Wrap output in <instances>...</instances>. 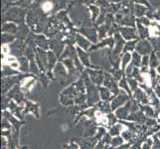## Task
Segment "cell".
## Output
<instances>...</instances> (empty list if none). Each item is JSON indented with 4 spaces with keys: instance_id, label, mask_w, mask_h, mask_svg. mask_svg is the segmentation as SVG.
I'll return each instance as SVG.
<instances>
[{
    "instance_id": "obj_1",
    "label": "cell",
    "mask_w": 160,
    "mask_h": 149,
    "mask_svg": "<svg viewBox=\"0 0 160 149\" xmlns=\"http://www.w3.org/2000/svg\"><path fill=\"white\" fill-rule=\"evenodd\" d=\"M85 85L87 90V105H94V103L99 102V93L97 88L94 84L90 82L87 76H85Z\"/></svg>"
},
{
    "instance_id": "obj_2",
    "label": "cell",
    "mask_w": 160,
    "mask_h": 149,
    "mask_svg": "<svg viewBox=\"0 0 160 149\" xmlns=\"http://www.w3.org/2000/svg\"><path fill=\"white\" fill-rule=\"evenodd\" d=\"M77 95H78V92L76 90V87L72 85V87L63 90V93H61V97H60V100H61L62 105H71L74 103V100Z\"/></svg>"
},
{
    "instance_id": "obj_3",
    "label": "cell",
    "mask_w": 160,
    "mask_h": 149,
    "mask_svg": "<svg viewBox=\"0 0 160 149\" xmlns=\"http://www.w3.org/2000/svg\"><path fill=\"white\" fill-rule=\"evenodd\" d=\"M130 95H127V93L121 92L116 97L112 100L111 102V110H116L119 107H121V105H124L125 102H127V100H129Z\"/></svg>"
},
{
    "instance_id": "obj_4",
    "label": "cell",
    "mask_w": 160,
    "mask_h": 149,
    "mask_svg": "<svg viewBox=\"0 0 160 149\" xmlns=\"http://www.w3.org/2000/svg\"><path fill=\"white\" fill-rule=\"evenodd\" d=\"M131 107H132V100H128L123 107H119L118 109H116V115L117 118L119 119H127L128 115L131 113Z\"/></svg>"
},
{
    "instance_id": "obj_5",
    "label": "cell",
    "mask_w": 160,
    "mask_h": 149,
    "mask_svg": "<svg viewBox=\"0 0 160 149\" xmlns=\"http://www.w3.org/2000/svg\"><path fill=\"white\" fill-rule=\"evenodd\" d=\"M77 142L79 143L81 149H94L96 148V142L97 139L94 137L92 138H78Z\"/></svg>"
},
{
    "instance_id": "obj_6",
    "label": "cell",
    "mask_w": 160,
    "mask_h": 149,
    "mask_svg": "<svg viewBox=\"0 0 160 149\" xmlns=\"http://www.w3.org/2000/svg\"><path fill=\"white\" fill-rule=\"evenodd\" d=\"M104 85H106V88H107L111 92L113 93V95H118L119 92H118V88H117V85L116 84V82H114L113 78L111 77V76L109 75H106L104 76Z\"/></svg>"
},
{
    "instance_id": "obj_7",
    "label": "cell",
    "mask_w": 160,
    "mask_h": 149,
    "mask_svg": "<svg viewBox=\"0 0 160 149\" xmlns=\"http://www.w3.org/2000/svg\"><path fill=\"white\" fill-rule=\"evenodd\" d=\"M128 120L131 121H135V122H139V123H145V121L147 118L144 115L143 112H132L128 115L127 117Z\"/></svg>"
},
{
    "instance_id": "obj_8",
    "label": "cell",
    "mask_w": 160,
    "mask_h": 149,
    "mask_svg": "<svg viewBox=\"0 0 160 149\" xmlns=\"http://www.w3.org/2000/svg\"><path fill=\"white\" fill-rule=\"evenodd\" d=\"M134 98L137 100L138 102H141L143 105H146V103L149 102V98L146 95V93H144L141 89H137L133 93Z\"/></svg>"
},
{
    "instance_id": "obj_9",
    "label": "cell",
    "mask_w": 160,
    "mask_h": 149,
    "mask_svg": "<svg viewBox=\"0 0 160 149\" xmlns=\"http://www.w3.org/2000/svg\"><path fill=\"white\" fill-rule=\"evenodd\" d=\"M8 97L10 98H13V100H16L17 102H21L22 100H23V93L20 92L19 88L18 87H15L13 88L8 93Z\"/></svg>"
},
{
    "instance_id": "obj_10",
    "label": "cell",
    "mask_w": 160,
    "mask_h": 149,
    "mask_svg": "<svg viewBox=\"0 0 160 149\" xmlns=\"http://www.w3.org/2000/svg\"><path fill=\"white\" fill-rule=\"evenodd\" d=\"M136 50L139 54H143V55H147L148 53L151 52V46L148 42L146 41H142L137 45Z\"/></svg>"
},
{
    "instance_id": "obj_11",
    "label": "cell",
    "mask_w": 160,
    "mask_h": 149,
    "mask_svg": "<svg viewBox=\"0 0 160 149\" xmlns=\"http://www.w3.org/2000/svg\"><path fill=\"white\" fill-rule=\"evenodd\" d=\"M17 81H18V79H15V78H5L2 81V92L6 93Z\"/></svg>"
},
{
    "instance_id": "obj_12",
    "label": "cell",
    "mask_w": 160,
    "mask_h": 149,
    "mask_svg": "<svg viewBox=\"0 0 160 149\" xmlns=\"http://www.w3.org/2000/svg\"><path fill=\"white\" fill-rule=\"evenodd\" d=\"M90 75H91L92 81L96 85H101L104 81V76H102L101 72H97V71H90Z\"/></svg>"
},
{
    "instance_id": "obj_13",
    "label": "cell",
    "mask_w": 160,
    "mask_h": 149,
    "mask_svg": "<svg viewBox=\"0 0 160 149\" xmlns=\"http://www.w3.org/2000/svg\"><path fill=\"white\" fill-rule=\"evenodd\" d=\"M97 109H99L101 112L104 113V114H109V113H111V105H109V102H97Z\"/></svg>"
},
{
    "instance_id": "obj_14",
    "label": "cell",
    "mask_w": 160,
    "mask_h": 149,
    "mask_svg": "<svg viewBox=\"0 0 160 149\" xmlns=\"http://www.w3.org/2000/svg\"><path fill=\"white\" fill-rule=\"evenodd\" d=\"M99 95L104 102H109L112 98V93L107 88H99Z\"/></svg>"
},
{
    "instance_id": "obj_15",
    "label": "cell",
    "mask_w": 160,
    "mask_h": 149,
    "mask_svg": "<svg viewBox=\"0 0 160 149\" xmlns=\"http://www.w3.org/2000/svg\"><path fill=\"white\" fill-rule=\"evenodd\" d=\"M141 109L147 117L151 118L155 115V109H154V107H151L150 105H143V107H141Z\"/></svg>"
},
{
    "instance_id": "obj_16",
    "label": "cell",
    "mask_w": 160,
    "mask_h": 149,
    "mask_svg": "<svg viewBox=\"0 0 160 149\" xmlns=\"http://www.w3.org/2000/svg\"><path fill=\"white\" fill-rule=\"evenodd\" d=\"M78 53H79V57H80V59L82 60V64L85 66H87V67H90V60H89L87 54H86L84 51H82L81 49H78Z\"/></svg>"
},
{
    "instance_id": "obj_17",
    "label": "cell",
    "mask_w": 160,
    "mask_h": 149,
    "mask_svg": "<svg viewBox=\"0 0 160 149\" xmlns=\"http://www.w3.org/2000/svg\"><path fill=\"white\" fill-rule=\"evenodd\" d=\"M122 129V125L121 124H116L111 127V130H109V134L111 136H118L119 133Z\"/></svg>"
},
{
    "instance_id": "obj_18",
    "label": "cell",
    "mask_w": 160,
    "mask_h": 149,
    "mask_svg": "<svg viewBox=\"0 0 160 149\" xmlns=\"http://www.w3.org/2000/svg\"><path fill=\"white\" fill-rule=\"evenodd\" d=\"M55 74L58 76H62V77H66L67 76V72L66 69L64 68V66L62 64H58L55 68Z\"/></svg>"
},
{
    "instance_id": "obj_19",
    "label": "cell",
    "mask_w": 160,
    "mask_h": 149,
    "mask_svg": "<svg viewBox=\"0 0 160 149\" xmlns=\"http://www.w3.org/2000/svg\"><path fill=\"white\" fill-rule=\"evenodd\" d=\"M123 138L121 136H114L111 141V144L112 147H117V146H121L123 144Z\"/></svg>"
},
{
    "instance_id": "obj_20",
    "label": "cell",
    "mask_w": 160,
    "mask_h": 149,
    "mask_svg": "<svg viewBox=\"0 0 160 149\" xmlns=\"http://www.w3.org/2000/svg\"><path fill=\"white\" fill-rule=\"evenodd\" d=\"M27 107H26V109L27 110H25V112H33L36 114V117H38V107H37L36 105H34V103H32V102H27Z\"/></svg>"
},
{
    "instance_id": "obj_21",
    "label": "cell",
    "mask_w": 160,
    "mask_h": 149,
    "mask_svg": "<svg viewBox=\"0 0 160 149\" xmlns=\"http://www.w3.org/2000/svg\"><path fill=\"white\" fill-rule=\"evenodd\" d=\"M119 87H121L122 90H125V92L127 93V95H130L131 90H130V88H129V85H127V81L125 79H121V82H119Z\"/></svg>"
},
{
    "instance_id": "obj_22",
    "label": "cell",
    "mask_w": 160,
    "mask_h": 149,
    "mask_svg": "<svg viewBox=\"0 0 160 149\" xmlns=\"http://www.w3.org/2000/svg\"><path fill=\"white\" fill-rule=\"evenodd\" d=\"M127 83H128L129 85V88H130L131 90H133V92H135V90L138 89V84H137V81L135 79H132V78H128V80H127Z\"/></svg>"
},
{
    "instance_id": "obj_23",
    "label": "cell",
    "mask_w": 160,
    "mask_h": 149,
    "mask_svg": "<svg viewBox=\"0 0 160 149\" xmlns=\"http://www.w3.org/2000/svg\"><path fill=\"white\" fill-rule=\"evenodd\" d=\"M141 59H140V56H139V54H137V53H134L133 56H132V65L134 66V67H138V66L141 65Z\"/></svg>"
},
{
    "instance_id": "obj_24",
    "label": "cell",
    "mask_w": 160,
    "mask_h": 149,
    "mask_svg": "<svg viewBox=\"0 0 160 149\" xmlns=\"http://www.w3.org/2000/svg\"><path fill=\"white\" fill-rule=\"evenodd\" d=\"M121 137L123 138L124 140H127V141H129V140H131V138L134 136V132H132L131 130H124L123 132L121 133Z\"/></svg>"
},
{
    "instance_id": "obj_25",
    "label": "cell",
    "mask_w": 160,
    "mask_h": 149,
    "mask_svg": "<svg viewBox=\"0 0 160 149\" xmlns=\"http://www.w3.org/2000/svg\"><path fill=\"white\" fill-rule=\"evenodd\" d=\"M78 44L82 48V49H87L90 46V43L87 42L85 38H82L81 36H78Z\"/></svg>"
},
{
    "instance_id": "obj_26",
    "label": "cell",
    "mask_w": 160,
    "mask_h": 149,
    "mask_svg": "<svg viewBox=\"0 0 160 149\" xmlns=\"http://www.w3.org/2000/svg\"><path fill=\"white\" fill-rule=\"evenodd\" d=\"M128 29H122V33H123V36L125 39H132V38H135V34H134L133 30L130 31H127Z\"/></svg>"
},
{
    "instance_id": "obj_27",
    "label": "cell",
    "mask_w": 160,
    "mask_h": 149,
    "mask_svg": "<svg viewBox=\"0 0 160 149\" xmlns=\"http://www.w3.org/2000/svg\"><path fill=\"white\" fill-rule=\"evenodd\" d=\"M107 121H109V126L116 125V115L112 114V113H109V114H107Z\"/></svg>"
},
{
    "instance_id": "obj_28",
    "label": "cell",
    "mask_w": 160,
    "mask_h": 149,
    "mask_svg": "<svg viewBox=\"0 0 160 149\" xmlns=\"http://www.w3.org/2000/svg\"><path fill=\"white\" fill-rule=\"evenodd\" d=\"M20 65H21L20 69L23 71V72H28V70H29V68H28V62H27L26 59H24V58L20 59Z\"/></svg>"
},
{
    "instance_id": "obj_29",
    "label": "cell",
    "mask_w": 160,
    "mask_h": 149,
    "mask_svg": "<svg viewBox=\"0 0 160 149\" xmlns=\"http://www.w3.org/2000/svg\"><path fill=\"white\" fill-rule=\"evenodd\" d=\"M130 59H131L130 54H128V53H126V54L123 56V58H122V63H121V67H122V69H124V68L126 67V65L129 63V61H130Z\"/></svg>"
},
{
    "instance_id": "obj_30",
    "label": "cell",
    "mask_w": 160,
    "mask_h": 149,
    "mask_svg": "<svg viewBox=\"0 0 160 149\" xmlns=\"http://www.w3.org/2000/svg\"><path fill=\"white\" fill-rule=\"evenodd\" d=\"M85 100H86V95H85V93H78V95L75 98V102L78 103V105L84 103Z\"/></svg>"
},
{
    "instance_id": "obj_31",
    "label": "cell",
    "mask_w": 160,
    "mask_h": 149,
    "mask_svg": "<svg viewBox=\"0 0 160 149\" xmlns=\"http://www.w3.org/2000/svg\"><path fill=\"white\" fill-rule=\"evenodd\" d=\"M154 144V141H152L151 138H148L145 142L144 143H142V145H141V149H151L152 147V145Z\"/></svg>"
},
{
    "instance_id": "obj_32",
    "label": "cell",
    "mask_w": 160,
    "mask_h": 149,
    "mask_svg": "<svg viewBox=\"0 0 160 149\" xmlns=\"http://www.w3.org/2000/svg\"><path fill=\"white\" fill-rule=\"evenodd\" d=\"M35 82H36V80H35V79H29V80H27L26 83L24 84V87L23 88H24L25 90H29L30 88H31L32 85L35 84Z\"/></svg>"
},
{
    "instance_id": "obj_33",
    "label": "cell",
    "mask_w": 160,
    "mask_h": 149,
    "mask_svg": "<svg viewBox=\"0 0 160 149\" xmlns=\"http://www.w3.org/2000/svg\"><path fill=\"white\" fill-rule=\"evenodd\" d=\"M150 66L151 68H154V67H157L158 66V61H157V58L154 56L153 54L151 55V58H150Z\"/></svg>"
},
{
    "instance_id": "obj_34",
    "label": "cell",
    "mask_w": 160,
    "mask_h": 149,
    "mask_svg": "<svg viewBox=\"0 0 160 149\" xmlns=\"http://www.w3.org/2000/svg\"><path fill=\"white\" fill-rule=\"evenodd\" d=\"M64 64L70 71L74 70V65H73V62H72V60H65L64 61Z\"/></svg>"
},
{
    "instance_id": "obj_35",
    "label": "cell",
    "mask_w": 160,
    "mask_h": 149,
    "mask_svg": "<svg viewBox=\"0 0 160 149\" xmlns=\"http://www.w3.org/2000/svg\"><path fill=\"white\" fill-rule=\"evenodd\" d=\"M134 45H135V42H129L127 43V44L125 45V49H124V51L127 52V51H131V50L134 49Z\"/></svg>"
},
{
    "instance_id": "obj_36",
    "label": "cell",
    "mask_w": 160,
    "mask_h": 149,
    "mask_svg": "<svg viewBox=\"0 0 160 149\" xmlns=\"http://www.w3.org/2000/svg\"><path fill=\"white\" fill-rule=\"evenodd\" d=\"M149 62H150V60H149V58L147 55H145L143 58H142V61H141V64L143 67H147V65L149 64Z\"/></svg>"
},
{
    "instance_id": "obj_37",
    "label": "cell",
    "mask_w": 160,
    "mask_h": 149,
    "mask_svg": "<svg viewBox=\"0 0 160 149\" xmlns=\"http://www.w3.org/2000/svg\"><path fill=\"white\" fill-rule=\"evenodd\" d=\"M16 74V72H14V71H11V69H7V68H4L3 70V76H8V75H14Z\"/></svg>"
},
{
    "instance_id": "obj_38",
    "label": "cell",
    "mask_w": 160,
    "mask_h": 149,
    "mask_svg": "<svg viewBox=\"0 0 160 149\" xmlns=\"http://www.w3.org/2000/svg\"><path fill=\"white\" fill-rule=\"evenodd\" d=\"M113 77L116 80H119L121 78L122 79V72L121 71H113Z\"/></svg>"
},
{
    "instance_id": "obj_39",
    "label": "cell",
    "mask_w": 160,
    "mask_h": 149,
    "mask_svg": "<svg viewBox=\"0 0 160 149\" xmlns=\"http://www.w3.org/2000/svg\"><path fill=\"white\" fill-rule=\"evenodd\" d=\"M66 149H80V148H79L78 144H76V143H74V142H71L70 144L66 145Z\"/></svg>"
},
{
    "instance_id": "obj_40",
    "label": "cell",
    "mask_w": 160,
    "mask_h": 149,
    "mask_svg": "<svg viewBox=\"0 0 160 149\" xmlns=\"http://www.w3.org/2000/svg\"><path fill=\"white\" fill-rule=\"evenodd\" d=\"M153 149H160V140L158 139V137H155V138H154Z\"/></svg>"
},
{
    "instance_id": "obj_41",
    "label": "cell",
    "mask_w": 160,
    "mask_h": 149,
    "mask_svg": "<svg viewBox=\"0 0 160 149\" xmlns=\"http://www.w3.org/2000/svg\"><path fill=\"white\" fill-rule=\"evenodd\" d=\"M154 93L160 98V85H157L154 87Z\"/></svg>"
},
{
    "instance_id": "obj_42",
    "label": "cell",
    "mask_w": 160,
    "mask_h": 149,
    "mask_svg": "<svg viewBox=\"0 0 160 149\" xmlns=\"http://www.w3.org/2000/svg\"><path fill=\"white\" fill-rule=\"evenodd\" d=\"M2 127L3 128H10V123H8V121H7L6 119H3V121H2Z\"/></svg>"
},
{
    "instance_id": "obj_43",
    "label": "cell",
    "mask_w": 160,
    "mask_h": 149,
    "mask_svg": "<svg viewBox=\"0 0 160 149\" xmlns=\"http://www.w3.org/2000/svg\"><path fill=\"white\" fill-rule=\"evenodd\" d=\"M9 37H12V36H9V35H3V43H6V42H9V41H12L13 39H9Z\"/></svg>"
},
{
    "instance_id": "obj_44",
    "label": "cell",
    "mask_w": 160,
    "mask_h": 149,
    "mask_svg": "<svg viewBox=\"0 0 160 149\" xmlns=\"http://www.w3.org/2000/svg\"><path fill=\"white\" fill-rule=\"evenodd\" d=\"M129 146H130V144H127V145H121V147H119L118 149H127V148H129Z\"/></svg>"
},
{
    "instance_id": "obj_45",
    "label": "cell",
    "mask_w": 160,
    "mask_h": 149,
    "mask_svg": "<svg viewBox=\"0 0 160 149\" xmlns=\"http://www.w3.org/2000/svg\"><path fill=\"white\" fill-rule=\"evenodd\" d=\"M157 72H158L159 75H160V66H158V67H157Z\"/></svg>"
},
{
    "instance_id": "obj_46",
    "label": "cell",
    "mask_w": 160,
    "mask_h": 149,
    "mask_svg": "<svg viewBox=\"0 0 160 149\" xmlns=\"http://www.w3.org/2000/svg\"><path fill=\"white\" fill-rule=\"evenodd\" d=\"M157 137H158L159 139H160V132H158V133H157Z\"/></svg>"
}]
</instances>
